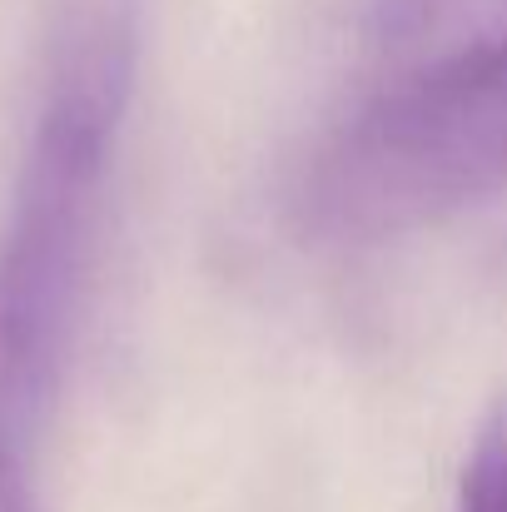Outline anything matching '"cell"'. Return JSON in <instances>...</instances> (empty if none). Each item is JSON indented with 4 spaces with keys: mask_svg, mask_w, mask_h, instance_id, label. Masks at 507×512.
<instances>
[{
    "mask_svg": "<svg viewBox=\"0 0 507 512\" xmlns=\"http://www.w3.org/2000/svg\"><path fill=\"white\" fill-rule=\"evenodd\" d=\"M448 0H388V20L393 25H418L423 15H438Z\"/></svg>",
    "mask_w": 507,
    "mask_h": 512,
    "instance_id": "obj_5",
    "label": "cell"
},
{
    "mask_svg": "<svg viewBox=\"0 0 507 512\" xmlns=\"http://www.w3.org/2000/svg\"><path fill=\"white\" fill-rule=\"evenodd\" d=\"M125 95L130 35L95 15L55 60L0 229V418L35 413L55 388Z\"/></svg>",
    "mask_w": 507,
    "mask_h": 512,
    "instance_id": "obj_1",
    "label": "cell"
},
{
    "mask_svg": "<svg viewBox=\"0 0 507 512\" xmlns=\"http://www.w3.org/2000/svg\"><path fill=\"white\" fill-rule=\"evenodd\" d=\"M458 512H507V398L488 408V418L468 443Z\"/></svg>",
    "mask_w": 507,
    "mask_h": 512,
    "instance_id": "obj_3",
    "label": "cell"
},
{
    "mask_svg": "<svg viewBox=\"0 0 507 512\" xmlns=\"http://www.w3.org/2000/svg\"><path fill=\"white\" fill-rule=\"evenodd\" d=\"M507 189V30L363 105L314 155L299 219L338 244L438 224Z\"/></svg>",
    "mask_w": 507,
    "mask_h": 512,
    "instance_id": "obj_2",
    "label": "cell"
},
{
    "mask_svg": "<svg viewBox=\"0 0 507 512\" xmlns=\"http://www.w3.org/2000/svg\"><path fill=\"white\" fill-rule=\"evenodd\" d=\"M0 512H40L30 498V483L15 463V448H10V433H5V418H0Z\"/></svg>",
    "mask_w": 507,
    "mask_h": 512,
    "instance_id": "obj_4",
    "label": "cell"
}]
</instances>
